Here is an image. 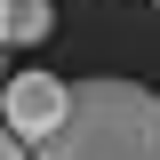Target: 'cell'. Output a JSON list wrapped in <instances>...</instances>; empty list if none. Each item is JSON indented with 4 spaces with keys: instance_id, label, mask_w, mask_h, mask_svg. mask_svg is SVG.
I'll list each match as a JSON object with an SVG mask.
<instances>
[{
    "instance_id": "1",
    "label": "cell",
    "mask_w": 160,
    "mask_h": 160,
    "mask_svg": "<svg viewBox=\"0 0 160 160\" xmlns=\"http://www.w3.org/2000/svg\"><path fill=\"white\" fill-rule=\"evenodd\" d=\"M32 160H160V96L144 80H72V112Z\"/></svg>"
},
{
    "instance_id": "2",
    "label": "cell",
    "mask_w": 160,
    "mask_h": 160,
    "mask_svg": "<svg viewBox=\"0 0 160 160\" xmlns=\"http://www.w3.org/2000/svg\"><path fill=\"white\" fill-rule=\"evenodd\" d=\"M64 112H72V80H56V72H16L8 88H0V128L24 136L32 152L64 128Z\"/></svg>"
},
{
    "instance_id": "5",
    "label": "cell",
    "mask_w": 160,
    "mask_h": 160,
    "mask_svg": "<svg viewBox=\"0 0 160 160\" xmlns=\"http://www.w3.org/2000/svg\"><path fill=\"white\" fill-rule=\"evenodd\" d=\"M0 48H8V0H0Z\"/></svg>"
},
{
    "instance_id": "3",
    "label": "cell",
    "mask_w": 160,
    "mask_h": 160,
    "mask_svg": "<svg viewBox=\"0 0 160 160\" xmlns=\"http://www.w3.org/2000/svg\"><path fill=\"white\" fill-rule=\"evenodd\" d=\"M48 32H56V8L48 0H8V40L16 48H40Z\"/></svg>"
},
{
    "instance_id": "4",
    "label": "cell",
    "mask_w": 160,
    "mask_h": 160,
    "mask_svg": "<svg viewBox=\"0 0 160 160\" xmlns=\"http://www.w3.org/2000/svg\"><path fill=\"white\" fill-rule=\"evenodd\" d=\"M0 160H32V144H24V136H8V128H0Z\"/></svg>"
}]
</instances>
